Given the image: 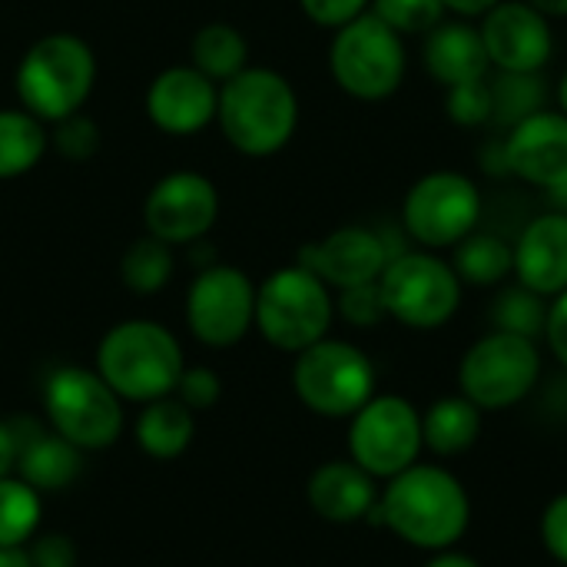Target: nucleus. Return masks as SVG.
Instances as JSON below:
<instances>
[{"mask_svg": "<svg viewBox=\"0 0 567 567\" xmlns=\"http://www.w3.org/2000/svg\"><path fill=\"white\" fill-rule=\"evenodd\" d=\"M478 33L495 73H542L555 53V30L528 0H502L482 20Z\"/></svg>", "mask_w": 567, "mask_h": 567, "instance_id": "obj_14", "label": "nucleus"}, {"mask_svg": "<svg viewBox=\"0 0 567 567\" xmlns=\"http://www.w3.org/2000/svg\"><path fill=\"white\" fill-rule=\"evenodd\" d=\"M462 289L465 282L458 279L455 266L432 249L399 252L379 276L385 316L419 332L449 326L462 306Z\"/></svg>", "mask_w": 567, "mask_h": 567, "instance_id": "obj_6", "label": "nucleus"}, {"mask_svg": "<svg viewBox=\"0 0 567 567\" xmlns=\"http://www.w3.org/2000/svg\"><path fill=\"white\" fill-rule=\"evenodd\" d=\"M545 346L548 352L567 369V289L548 302V319H545Z\"/></svg>", "mask_w": 567, "mask_h": 567, "instance_id": "obj_40", "label": "nucleus"}, {"mask_svg": "<svg viewBox=\"0 0 567 567\" xmlns=\"http://www.w3.org/2000/svg\"><path fill=\"white\" fill-rule=\"evenodd\" d=\"M555 100H558V110L567 116V70L561 73V80H558V90H555Z\"/></svg>", "mask_w": 567, "mask_h": 567, "instance_id": "obj_46", "label": "nucleus"}, {"mask_svg": "<svg viewBox=\"0 0 567 567\" xmlns=\"http://www.w3.org/2000/svg\"><path fill=\"white\" fill-rule=\"evenodd\" d=\"M422 63H425L429 76L435 83H442L445 90L475 83V80H488V73H492L478 23L462 20V17L442 20L432 33H425Z\"/></svg>", "mask_w": 567, "mask_h": 567, "instance_id": "obj_21", "label": "nucleus"}, {"mask_svg": "<svg viewBox=\"0 0 567 567\" xmlns=\"http://www.w3.org/2000/svg\"><path fill=\"white\" fill-rule=\"evenodd\" d=\"M538 13H545L548 20H561L567 17V0H528Z\"/></svg>", "mask_w": 567, "mask_h": 567, "instance_id": "obj_44", "label": "nucleus"}, {"mask_svg": "<svg viewBox=\"0 0 567 567\" xmlns=\"http://www.w3.org/2000/svg\"><path fill=\"white\" fill-rule=\"evenodd\" d=\"M422 449V412L402 395H372L349 419V458L372 478H395Z\"/></svg>", "mask_w": 567, "mask_h": 567, "instance_id": "obj_12", "label": "nucleus"}, {"mask_svg": "<svg viewBox=\"0 0 567 567\" xmlns=\"http://www.w3.org/2000/svg\"><path fill=\"white\" fill-rule=\"evenodd\" d=\"M392 259L389 246L379 233L365 226H342L326 239L302 249L299 266L316 272L329 289H352L365 282H379L385 262Z\"/></svg>", "mask_w": 567, "mask_h": 567, "instance_id": "obj_18", "label": "nucleus"}, {"mask_svg": "<svg viewBox=\"0 0 567 567\" xmlns=\"http://www.w3.org/2000/svg\"><path fill=\"white\" fill-rule=\"evenodd\" d=\"M53 146H56L66 159L83 163V159H90V156L96 153V146H100V130H96V123H93L90 116L73 113V116H66V120L56 123Z\"/></svg>", "mask_w": 567, "mask_h": 567, "instance_id": "obj_34", "label": "nucleus"}, {"mask_svg": "<svg viewBox=\"0 0 567 567\" xmlns=\"http://www.w3.org/2000/svg\"><path fill=\"white\" fill-rule=\"evenodd\" d=\"M93 80V50L73 33H50L23 53L17 66V96L37 120L60 123L80 113Z\"/></svg>", "mask_w": 567, "mask_h": 567, "instance_id": "obj_4", "label": "nucleus"}, {"mask_svg": "<svg viewBox=\"0 0 567 567\" xmlns=\"http://www.w3.org/2000/svg\"><path fill=\"white\" fill-rule=\"evenodd\" d=\"M219 90L196 66H169L146 90V116L169 136H193L216 120Z\"/></svg>", "mask_w": 567, "mask_h": 567, "instance_id": "obj_17", "label": "nucleus"}, {"mask_svg": "<svg viewBox=\"0 0 567 567\" xmlns=\"http://www.w3.org/2000/svg\"><path fill=\"white\" fill-rule=\"evenodd\" d=\"M120 279L136 296L159 292L173 279V252H169V246L163 239L150 236V233L143 239H133L130 249L120 259Z\"/></svg>", "mask_w": 567, "mask_h": 567, "instance_id": "obj_30", "label": "nucleus"}, {"mask_svg": "<svg viewBox=\"0 0 567 567\" xmlns=\"http://www.w3.org/2000/svg\"><path fill=\"white\" fill-rule=\"evenodd\" d=\"M452 266L465 286L492 289L515 272V249L495 233H472L452 249Z\"/></svg>", "mask_w": 567, "mask_h": 567, "instance_id": "obj_25", "label": "nucleus"}, {"mask_svg": "<svg viewBox=\"0 0 567 567\" xmlns=\"http://www.w3.org/2000/svg\"><path fill=\"white\" fill-rule=\"evenodd\" d=\"M292 389L309 412L352 419L375 395V365L359 346L326 336L296 355Z\"/></svg>", "mask_w": 567, "mask_h": 567, "instance_id": "obj_10", "label": "nucleus"}, {"mask_svg": "<svg viewBox=\"0 0 567 567\" xmlns=\"http://www.w3.org/2000/svg\"><path fill=\"white\" fill-rule=\"evenodd\" d=\"M43 518L40 492L17 475L0 478V548H23Z\"/></svg>", "mask_w": 567, "mask_h": 567, "instance_id": "obj_28", "label": "nucleus"}, {"mask_svg": "<svg viewBox=\"0 0 567 567\" xmlns=\"http://www.w3.org/2000/svg\"><path fill=\"white\" fill-rule=\"evenodd\" d=\"M193 435H196V419L173 395L146 402V409L136 419V442H140V449L150 458H159V462L179 458L193 445Z\"/></svg>", "mask_w": 567, "mask_h": 567, "instance_id": "obj_24", "label": "nucleus"}, {"mask_svg": "<svg viewBox=\"0 0 567 567\" xmlns=\"http://www.w3.org/2000/svg\"><path fill=\"white\" fill-rule=\"evenodd\" d=\"M372 0H299L302 13L316 23V27H329V30H339L346 27L349 20L362 17L369 10Z\"/></svg>", "mask_w": 567, "mask_h": 567, "instance_id": "obj_37", "label": "nucleus"}, {"mask_svg": "<svg viewBox=\"0 0 567 567\" xmlns=\"http://www.w3.org/2000/svg\"><path fill=\"white\" fill-rule=\"evenodd\" d=\"M482 435V409L465 395H445L422 415V442L439 458H455L475 449Z\"/></svg>", "mask_w": 567, "mask_h": 567, "instance_id": "obj_23", "label": "nucleus"}, {"mask_svg": "<svg viewBox=\"0 0 567 567\" xmlns=\"http://www.w3.org/2000/svg\"><path fill=\"white\" fill-rule=\"evenodd\" d=\"M375 515L405 545L422 551H449L472 525V498L449 468L415 462L389 478Z\"/></svg>", "mask_w": 567, "mask_h": 567, "instance_id": "obj_1", "label": "nucleus"}, {"mask_svg": "<svg viewBox=\"0 0 567 567\" xmlns=\"http://www.w3.org/2000/svg\"><path fill=\"white\" fill-rule=\"evenodd\" d=\"M542 382L538 339L518 332H488L462 355L458 389L482 412H505L525 402Z\"/></svg>", "mask_w": 567, "mask_h": 567, "instance_id": "obj_8", "label": "nucleus"}, {"mask_svg": "<svg viewBox=\"0 0 567 567\" xmlns=\"http://www.w3.org/2000/svg\"><path fill=\"white\" fill-rule=\"evenodd\" d=\"M189 412H206L219 402L223 395V382L213 369L206 365H193V369H183L179 382H176V392H173Z\"/></svg>", "mask_w": 567, "mask_h": 567, "instance_id": "obj_36", "label": "nucleus"}, {"mask_svg": "<svg viewBox=\"0 0 567 567\" xmlns=\"http://www.w3.org/2000/svg\"><path fill=\"white\" fill-rule=\"evenodd\" d=\"M216 120L239 153L272 156L299 126V96L282 73L269 66H246L223 83Z\"/></svg>", "mask_w": 567, "mask_h": 567, "instance_id": "obj_2", "label": "nucleus"}, {"mask_svg": "<svg viewBox=\"0 0 567 567\" xmlns=\"http://www.w3.org/2000/svg\"><path fill=\"white\" fill-rule=\"evenodd\" d=\"M193 66L206 73L213 83L233 80L239 70H246L249 43L233 23H206L193 37Z\"/></svg>", "mask_w": 567, "mask_h": 567, "instance_id": "obj_27", "label": "nucleus"}, {"mask_svg": "<svg viewBox=\"0 0 567 567\" xmlns=\"http://www.w3.org/2000/svg\"><path fill=\"white\" fill-rule=\"evenodd\" d=\"M43 412L53 432L80 452H103L123 435V399L96 369H56L43 385Z\"/></svg>", "mask_w": 567, "mask_h": 567, "instance_id": "obj_9", "label": "nucleus"}, {"mask_svg": "<svg viewBox=\"0 0 567 567\" xmlns=\"http://www.w3.org/2000/svg\"><path fill=\"white\" fill-rule=\"evenodd\" d=\"M445 3V10L449 13H455V17H462V20H482L495 3H502V0H442Z\"/></svg>", "mask_w": 567, "mask_h": 567, "instance_id": "obj_41", "label": "nucleus"}, {"mask_svg": "<svg viewBox=\"0 0 567 567\" xmlns=\"http://www.w3.org/2000/svg\"><path fill=\"white\" fill-rule=\"evenodd\" d=\"M183 349L176 336L150 319L113 326L96 346L100 379L126 402H156L176 392L183 375Z\"/></svg>", "mask_w": 567, "mask_h": 567, "instance_id": "obj_3", "label": "nucleus"}, {"mask_svg": "<svg viewBox=\"0 0 567 567\" xmlns=\"http://www.w3.org/2000/svg\"><path fill=\"white\" fill-rule=\"evenodd\" d=\"M409 70L405 37L385 27L375 13H362L336 30L329 43V73L349 96L362 103L389 100Z\"/></svg>", "mask_w": 567, "mask_h": 567, "instance_id": "obj_7", "label": "nucleus"}, {"mask_svg": "<svg viewBox=\"0 0 567 567\" xmlns=\"http://www.w3.org/2000/svg\"><path fill=\"white\" fill-rule=\"evenodd\" d=\"M13 458H17V439H13V429L0 422V478L13 472Z\"/></svg>", "mask_w": 567, "mask_h": 567, "instance_id": "obj_42", "label": "nucleus"}, {"mask_svg": "<svg viewBox=\"0 0 567 567\" xmlns=\"http://www.w3.org/2000/svg\"><path fill=\"white\" fill-rule=\"evenodd\" d=\"M219 216V193L203 173H169L163 176L143 206L146 233L166 246H183L203 239Z\"/></svg>", "mask_w": 567, "mask_h": 567, "instance_id": "obj_15", "label": "nucleus"}, {"mask_svg": "<svg viewBox=\"0 0 567 567\" xmlns=\"http://www.w3.org/2000/svg\"><path fill=\"white\" fill-rule=\"evenodd\" d=\"M309 508L329 525H355L369 518L379 505L375 478L352 458H336L319 465L306 485Z\"/></svg>", "mask_w": 567, "mask_h": 567, "instance_id": "obj_20", "label": "nucleus"}, {"mask_svg": "<svg viewBox=\"0 0 567 567\" xmlns=\"http://www.w3.org/2000/svg\"><path fill=\"white\" fill-rule=\"evenodd\" d=\"M502 159L512 176L545 193H567V116L538 110L515 123L502 143Z\"/></svg>", "mask_w": 567, "mask_h": 567, "instance_id": "obj_16", "label": "nucleus"}, {"mask_svg": "<svg viewBox=\"0 0 567 567\" xmlns=\"http://www.w3.org/2000/svg\"><path fill=\"white\" fill-rule=\"evenodd\" d=\"M83 452L56 432H33L27 442L17 439L13 472L37 492H63L76 482Z\"/></svg>", "mask_w": 567, "mask_h": 567, "instance_id": "obj_22", "label": "nucleus"}, {"mask_svg": "<svg viewBox=\"0 0 567 567\" xmlns=\"http://www.w3.org/2000/svg\"><path fill=\"white\" fill-rule=\"evenodd\" d=\"M488 86H492V123L505 130L545 110V100H548V86L542 73H495Z\"/></svg>", "mask_w": 567, "mask_h": 567, "instance_id": "obj_29", "label": "nucleus"}, {"mask_svg": "<svg viewBox=\"0 0 567 567\" xmlns=\"http://www.w3.org/2000/svg\"><path fill=\"white\" fill-rule=\"evenodd\" d=\"M369 13H375L399 37H425L445 20L449 10L442 0H372Z\"/></svg>", "mask_w": 567, "mask_h": 567, "instance_id": "obj_32", "label": "nucleus"}, {"mask_svg": "<svg viewBox=\"0 0 567 567\" xmlns=\"http://www.w3.org/2000/svg\"><path fill=\"white\" fill-rule=\"evenodd\" d=\"M336 312L352 322V326H379L385 316V302H382V292H379V282H365V286H352V289H342L339 292V302H336Z\"/></svg>", "mask_w": 567, "mask_h": 567, "instance_id": "obj_35", "label": "nucleus"}, {"mask_svg": "<svg viewBox=\"0 0 567 567\" xmlns=\"http://www.w3.org/2000/svg\"><path fill=\"white\" fill-rule=\"evenodd\" d=\"M445 113L455 126H465V130H478V126L492 123V86H488V80L449 86Z\"/></svg>", "mask_w": 567, "mask_h": 567, "instance_id": "obj_33", "label": "nucleus"}, {"mask_svg": "<svg viewBox=\"0 0 567 567\" xmlns=\"http://www.w3.org/2000/svg\"><path fill=\"white\" fill-rule=\"evenodd\" d=\"M50 146L43 123L27 110H0V179L30 173Z\"/></svg>", "mask_w": 567, "mask_h": 567, "instance_id": "obj_26", "label": "nucleus"}, {"mask_svg": "<svg viewBox=\"0 0 567 567\" xmlns=\"http://www.w3.org/2000/svg\"><path fill=\"white\" fill-rule=\"evenodd\" d=\"M492 319L495 329L502 332H518L528 339H542L545 336V319H548V299H542L538 292L518 286H508L498 292L495 306H492Z\"/></svg>", "mask_w": 567, "mask_h": 567, "instance_id": "obj_31", "label": "nucleus"}, {"mask_svg": "<svg viewBox=\"0 0 567 567\" xmlns=\"http://www.w3.org/2000/svg\"><path fill=\"white\" fill-rule=\"evenodd\" d=\"M515 249V279L538 292L542 299H555L567 289V213H542L518 233Z\"/></svg>", "mask_w": 567, "mask_h": 567, "instance_id": "obj_19", "label": "nucleus"}, {"mask_svg": "<svg viewBox=\"0 0 567 567\" xmlns=\"http://www.w3.org/2000/svg\"><path fill=\"white\" fill-rule=\"evenodd\" d=\"M189 332L213 349H229L256 326V286L236 266L203 269L186 292Z\"/></svg>", "mask_w": 567, "mask_h": 567, "instance_id": "obj_13", "label": "nucleus"}, {"mask_svg": "<svg viewBox=\"0 0 567 567\" xmlns=\"http://www.w3.org/2000/svg\"><path fill=\"white\" fill-rule=\"evenodd\" d=\"M0 567H33L27 548H0Z\"/></svg>", "mask_w": 567, "mask_h": 567, "instance_id": "obj_45", "label": "nucleus"}, {"mask_svg": "<svg viewBox=\"0 0 567 567\" xmlns=\"http://www.w3.org/2000/svg\"><path fill=\"white\" fill-rule=\"evenodd\" d=\"M425 567H482V565H478L472 555H462V551L449 548V551H435V558H432Z\"/></svg>", "mask_w": 567, "mask_h": 567, "instance_id": "obj_43", "label": "nucleus"}, {"mask_svg": "<svg viewBox=\"0 0 567 567\" xmlns=\"http://www.w3.org/2000/svg\"><path fill=\"white\" fill-rule=\"evenodd\" d=\"M482 189L458 169H435L415 179L402 199V226L419 249H455L478 229Z\"/></svg>", "mask_w": 567, "mask_h": 567, "instance_id": "obj_11", "label": "nucleus"}, {"mask_svg": "<svg viewBox=\"0 0 567 567\" xmlns=\"http://www.w3.org/2000/svg\"><path fill=\"white\" fill-rule=\"evenodd\" d=\"M33 567H80L76 565V548L66 535H43L33 542L27 551Z\"/></svg>", "mask_w": 567, "mask_h": 567, "instance_id": "obj_39", "label": "nucleus"}, {"mask_svg": "<svg viewBox=\"0 0 567 567\" xmlns=\"http://www.w3.org/2000/svg\"><path fill=\"white\" fill-rule=\"evenodd\" d=\"M336 319V299L329 286L309 272L306 266L276 269L256 289V329L262 339L279 349L299 355L329 336Z\"/></svg>", "mask_w": 567, "mask_h": 567, "instance_id": "obj_5", "label": "nucleus"}, {"mask_svg": "<svg viewBox=\"0 0 567 567\" xmlns=\"http://www.w3.org/2000/svg\"><path fill=\"white\" fill-rule=\"evenodd\" d=\"M542 542L548 555L567 567V492L555 495L548 508L542 512Z\"/></svg>", "mask_w": 567, "mask_h": 567, "instance_id": "obj_38", "label": "nucleus"}]
</instances>
